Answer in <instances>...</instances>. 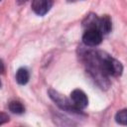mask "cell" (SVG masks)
<instances>
[{
	"label": "cell",
	"instance_id": "7c38bea8",
	"mask_svg": "<svg viewBox=\"0 0 127 127\" xmlns=\"http://www.w3.org/2000/svg\"><path fill=\"white\" fill-rule=\"evenodd\" d=\"M28 0H17V2H18V4H24V3H26Z\"/></svg>",
	"mask_w": 127,
	"mask_h": 127
},
{
	"label": "cell",
	"instance_id": "7a4b0ae2",
	"mask_svg": "<svg viewBox=\"0 0 127 127\" xmlns=\"http://www.w3.org/2000/svg\"><path fill=\"white\" fill-rule=\"evenodd\" d=\"M82 42L87 47L98 46L102 42V34L97 29H86L82 35Z\"/></svg>",
	"mask_w": 127,
	"mask_h": 127
},
{
	"label": "cell",
	"instance_id": "ba28073f",
	"mask_svg": "<svg viewBox=\"0 0 127 127\" xmlns=\"http://www.w3.org/2000/svg\"><path fill=\"white\" fill-rule=\"evenodd\" d=\"M8 108H9V110H10L11 112L16 113V114H22V113L25 112V107H24V105H23L20 101H18V100H13V101H11V102L9 103V105H8Z\"/></svg>",
	"mask_w": 127,
	"mask_h": 127
},
{
	"label": "cell",
	"instance_id": "6da1fadb",
	"mask_svg": "<svg viewBox=\"0 0 127 127\" xmlns=\"http://www.w3.org/2000/svg\"><path fill=\"white\" fill-rule=\"evenodd\" d=\"M49 96L51 97V99L62 109V110H64V111H67V112H71V113H77V114H80L82 113L81 112V109H78L77 107H75L71 100L66 98L64 95L61 94L60 92L54 90V89H49Z\"/></svg>",
	"mask_w": 127,
	"mask_h": 127
},
{
	"label": "cell",
	"instance_id": "8992f818",
	"mask_svg": "<svg viewBox=\"0 0 127 127\" xmlns=\"http://www.w3.org/2000/svg\"><path fill=\"white\" fill-rule=\"evenodd\" d=\"M30 78L29 70L26 67H20L16 71V81L20 85H25Z\"/></svg>",
	"mask_w": 127,
	"mask_h": 127
},
{
	"label": "cell",
	"instance_id": "8fae6325",
	"mask_svg": "<svg viewBox=\"0 0 127 127\" xmlns=\"http://www.w3.org/2000/svg\"><path fill=\"white\" fill-rule=\"evenodd\" d=\"M3 71H4V64L2 61H0V72H3Z\"/></svg>",
	"mask_w": 127,
	"mask_h": 127
},
{
	"label": "cell",
	"instance_id": "30bf717a",
	"mask_svg": "<svg viewBox=\"0 0 127 127\" xmlns=\"http://www.w3.org/2000/svg\"><path fill=\"white\" fill-rule=\"evenodd\" d=\"M9 120H10V118H9L8 114H6L4 112H0V125L7 123Z\"/></svg>",
	"mask_w": 127,
	"mask_h": 127
},
{
	"label": "cell",
	"instance_id": "277c9868",
	"mask_svg": "<svg viewBox=\"0 0 127 127\" xmlns=\"http://www.w3.org/2000/svg\"><path fill=\"white\" fill-rule=\"evenodd\" d=\"M53 3V0H33L32 10L35 14L39 16H44L51 10Z\"/></svg>",
	"mask_w": 127,
	"mask_h": 127
},
{
	"label": "cell",
	"instance_id": "5bb4252c",
	"mask_svg": "<svg viewBox=\"0 0 127 127\" xmlns=\"http://www.w3.org/2000/svg\"><path fill=\"white\" fill-rule=\"evenodd\" d=\"M0 1H1V0H0Z\"/></svg>",
	"mask_w": 127,
	"mask_h": 127
},
{
	"label": "cell",
	"instance_id": "5b68a950",
	"mask_svg": "<svg viewBox=\"0 0 127 127\" xmlns=\"http://www.w3.org/2000/svg\"><path fill=\"white\" fill-rule=\"evenodd\" d=\"M111 29H112V23H111V19L108 15H104L101 18H99L97 30L101 34H108L111 31Z\"/></svg>",
	"mask_w": 127,
	"mask_h": 127
},
{
	"label": "cell",
	"instance_id": "52a82bcc",
	"mask_svg": "<svg viewBox=\"0 0 127 127\" xmlns=\"http://www.w3.org/2000/svg\"><path fill=\"white\" fill-rule=\"evenodd\" d=\"M99 18L94 14H89L85 17L82 24L86 29H97Z\"/></svg>",
	"mask_w": 127,
	"mask_h": 127
},
{
	"label": "cell",
	"instance_id": "4fadbf2b",
	"mask_svg": "<svg viewBox=\"0 0 127 127\" xmlns=\"http://www.w3.org/2000/svg\"><path fill=\"white\" fill-rule=\"evenodd\" d=\"M2 86V82H1V80H0V87Z\"/></svg>",
	"mask_w": 127,
	"mask_h": 127
},
{
	"label": "cell",
	"instance_id": "3957f363",
	"mask_svg": "<svg viewBox=\"0 0 127 127\" xmlns=\"http://www.w3.org/2000/svg\"><path fill=\"white\" fill-rule=\"evenodd\" d=\"M70 100L72 104L77 107L78 109H83L87 106L88 104V98L87 95L81 90V89H74L70 93Z\"/></svg>",
	"mask_w": 127,
	"mask_h": 127
},
{
	"label": "cell",
	"instance_id": "9c48e42d",
	"mask_svg": "<svg viewBox=\"0 0 127 127\" xmlns=\"http://www.w3.org/2000/svg\"><path fill=\"white\" fill-rule=\"evenodd\" d=\"M115 120L117 123H119L121 125H126L127 124V110L122 109V110L118 111L115 115Z\"/></svg>",
	"mask_w": 127,
	"mask_h": 127
}]
</instances>
